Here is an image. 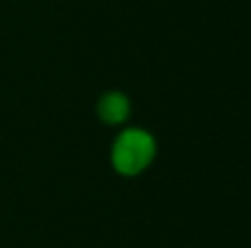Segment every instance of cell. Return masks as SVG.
I'll use <instances>...</instances> for the list:
<instances>
[{"label": "cell", "mask_w": 251, "mask_h": 248, "mask_svg": "<svg viewBox=\"0 0 251 248\" xmlns=\"http://www.w3.org/2000/svg\"><path fill=\"white\" fill-rule=\"evenodd\" d=\"M154 139L142 132V129H129L125 132L112 149V163L122 175H137L139 170H144L149 161L154 158Z\"/></svg>", "instance_id": "cell-1"}, {"label": "cell", "mask_w": 251, "mask_h": 248, "mask_svg": "<svg viewBox=\"0 0 251 248\" xmlns=\"http://www.w3.org/2000/svg\"><path fill=\"white\" fill-rule=\"evenodd\" d=\"M98 112H100V117H102L105 122L117 124V122H122V119L127 117V112H129V102H127V97L120 95V92H107V95L100 100Z\"/></svg>", "instance_id": "cell-2"}]
</instances>
